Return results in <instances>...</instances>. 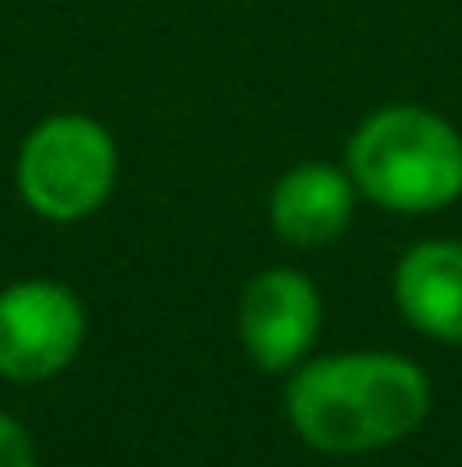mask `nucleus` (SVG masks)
<instances>
[{
    "mask_svg": "<svg viewBox=\"0 0 462 467\" xmlns=\"http://www.w3.org/2000/svg\"><path fill=\"white\" fill-rule=\"evenodd\" d=\"M431 413V381L399 354H335L295 372L286 418L322 454H367L413 436Z\"/></svg>",
    "mask_w": 462,
    "mask_h": 467,
    "instance_id": "f257e3e1",
    "label": "nucleus"
},
{
    "mask_svg": "<svg viewBox=\"0 0 462 467\" xmlns=\"http://www.w3.org/2000/svg\"><path fill=\"white\" fill-rule=\"evenodd\" d=\"M344 168L390 213H436L462 195V132L431 109L390 105L358 123Z\"/></svg>",
    "mask_w": 462,
    "mask_h": 467,
    "instance_id": "f03ea898",
    "label": "nucleus"
},
{
    "mask_svg": "<svg viewBox=\"0 0 462 467\" xmlns=\"http://www.w3.org/2000/svg\"><path fill=\"white\" fill-rule=\"evenodd\" d=\"M14 182L32 213L50 223H82L118 182V146L109 128L87 114L41 119L18 146Z\"/></svg>",
    "mask_w": 462,
    "mask_h": 467,
    "instance_id": "7ed1b4c3",
    "label": "nucleus"
},
{
    "mask_svg": "<svg viewBox=\"0 0 462 467\" xmlns=\"http://www.w3.org/2000/svg\"><path fill=\"white\" fill-rule=\"evenodd\" d=\"M87 340L82 300L46 277H27L0 291V377L50 381Z\"/></svg>",
    "mask_w": 462,
    "mask_h": 467,
    "instance_id": "20e7f679",
    "label": "nucleus"
},
{
    "mask_svg": "<svg viewBox=\"0 0 462 467\" xmlns=\"http://www.w3.org/2000/svg\"><path fill=\"white\" fill-rule=\"evenodd\" d=\"M322 327V296L295 268L259 273L241 296V340L263 372H291Z\"/></svg>",
    "mask_w": 462,
    "mask_h": 467,
    "instance_id": "39448f33",
    "label": "nucleus"
},
{
    "mask_svg": "<svg viewBox=\"0 0 462 467\" xmlns=\"http://www.w3.org/2000/svg\"><path fill=\"white\" fill-rule=\"evenodd\" d=\"M354 177L349 168L335 163H295L286 177H277L272 200H268V218L272 232L300 250L313 245H331L349 218H354Z\"/></svg>",
    "mask_w": 462,
    "mask_h": 467,
    "instance_id": "423d86ee",
    "label": "nucleus"
},
{
    "mask_svg": "<svg viewBox=\"0 0 462 467\" xmlns=\"http://www.w3.org/2000/svg\"><path fill=\"white\" fill-rule=\"evenodd\" d=\"M395 305L422 336L462 345V241H422L395 268Z\"/></svg>",
    "mask_w": 462,
    "mask_h": 467,
    "instance_id": "0eeeda50",
    "label": "nucleus"
},
{
    "mask_svg": "<svg viewBox=\"0 0 462 467\" xmlns=\"http://www.w3.org/2000/svg\"><path fill=\"white\" fill-rule=\"evenodd\" d=\"M0 467H36L32 436H27L9 413H0Z\"/></svg>",
    "mask_w": 462,
    "mask_h": 467,
    "instance_id": "6e6552de",
    "label": "nucleus"
}]
</instances>
